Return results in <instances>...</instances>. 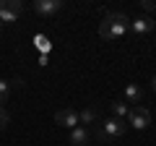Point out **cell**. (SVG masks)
Masks as SVG:
<instances>
[{
  "mask_svg": "<svg viewBox=\"0 0 156 146\" xmlns=\"http://www.w3.org/2000/svg\"><path fill=\"white\" fill-rule=\"evenodd\" d=\"M91 144V130L78 125V128L70 130V146H89Z\"/></svg>",
  "mask_w": 156,
  "mask_h": 146,
  "instance_id": "8",
  "label": "cell"
},
{
  "mask_svg": "<svg viewBox=\"0 0 156 146\" xmlns=\"http://www.w3.org/2000/svg\"><path fill=\"white\" fill-rule=\"evenodd\" d=\"M130 123V128H135V130H146L151 125V110L148 107H130V112H128V118H125Z\"/></svg>",
  "mask_w": 156,
  "mask_h": 146,
  "instance_id": "3",
  "label": "cell"
},
{
  "mask_svg": "<svg viewBox=\"0 0 156 146\" xmlns=\"http://www.w3.org/2000/svg\"><path fill=\"white\" fill-rule=\"evenodd\" d=\"M128 29H130V18L125 13L115 11V13H107L104 21L99 24V37L104 42H115V39H122Z\"/></svg>",
  "mask_w": 156,
  "mask_h": 146,
  "instance_id": "1",
  "label": "cell"
},
{
  "mask_svg": "<svg viewBox=\"0 0 156 146\" xmlns=\"http://www.w3.org/2000/svg\"><path fill=\"white\" fill-rule=\"evenodd\" d=\"M140 8H143L146 13H151V11H156V0H143V3H140Z\"/></svg>",
  "mask_w": 156,
  "mask_h": 146,
  "instance_id": "15",
  "label": "cell"
},
{
  "mask_svg": "<svg viewBox=\"0 0 156 146\" xmlns=\"http://www.w3.org/2000/svg\"><path fill=\"white\" fill-rule=\"evenodd\" d=\"M21 13H23L21 0H3V5H0V21L3 24H16Z\"/></svg>",
  "mask_w": 156,
  "mask_h": 146,
  "instance_id": "4",
  "label": "cell"
},
{
  "mask_svg": "<svg viewBox=\"0 0 156 146\" xmlns=\"http://www.w3.org/2000/svg\"><path fill=\"white\" fill-rule=\"evenodd\" d=\"M34 42H37V47H39V50H42V52H44V55H47V52L52 50L50 39H47V37H42V34H39V37H37V39H34Z\"/></svg>",
  "mask_w": 156,
  "mask_h": 146,
  "instance_id": "12",
  "label": "cell"
},
{
  "mask_svg": "<svg viewBox=\"0 0 156 146\" xmlns=\"http://www.w3.org/2000/svg\"><path fill=\"white\" fill-rule=\"evenodd\" d=\"M78 123L83 125V128L94 125L96 123V110H94V107H83V110H78Z\"/></svg>",
  "mask_w": 156,
  "mask_h": 146,
  "instance_id": "10",
  "label": "cell"
},
{
  "mask_svg": "<svg viewBox=\"0 0 156 146\" xmlns=\"http://www.w3.org/2000/svg\"><path fill=\"white\" fill-rule=\"evenodd\" d=\"M151 89L156 91V76H154V78H151Z\"/></svg>",
  "mask_w": 156,
  "mask_h": 146,
  "instance_id": "16",
  "label": "cell"
},
{
  "mask_svg": "<svg viewBox=\"0 0 156 146\" xmlns=\"http://www.w3.org/2000/svg\"><path fill=\"white\" fill-rule=\"evenodd\" d=\"M0 5H3V0H0Z\"/></svg>",
  "mask_w": 156,
  "mask_h": 146,
  "instance_id": "17",
  "label": "cell"
},
{
  "mask_svg": "<svg viewBox=\"0 0 156 146\" xmlns=\"http://www.w3.org/2000/svg\"><path fill=\"white\" fill-rule=\"evenodd\" d=\"M8 123H11V115H8L5 107H0V130H5V128H8Z\"/></svg>",
  "mask_w": 156,
  "mask_h": 146,
  "instance_id": "14",
  "label": "cell"
},
{
  "mask_svg": "<svg viewBox=\"0 0 156 146\" xmlns=\"http://www.w3.org/2000/svg\"><path fill=\"white\" fill-rule=\"evenodd\" d=\"M154 26H156V21L151 16H135V18H130V29L128 31H133L135 37H143V34L154 31Z\"/></svg>",
  "mask_w": 156,
  "mask_h": 146,
  "instance_id": "6",
  "label": "cell"
},
{
  "mask_svg": "<svg viewBox=\"0 0 156 146\" xmlns=\"http://www.w3.org/2000/svg\"><path fill=\"white\" fill-rule=\"evenodd\" d=\"M8 94H11V84H8V81H0V107L5 104Z\"/></svg>",
  "mask_w": 156,
  "mask_h": 146,
  "instance_id": "13",
  "label": "cell"
},
{
  "mask_svg": "<svg viewBox=\"0 0 156 146\" xmlns=\"http://www.w3.org/2000/svg\"><path fill=\"white\" fill-rule=\"evenodd\" d=\"M109 110H112V118H120V120H125V118H128V112H130L128 102H122V99H115L109 104Z\"/></svg>",
  "mask_w": 156,
  "mask_h": 146,
  "instance_id": "11",
  "label": "cell"
},
{
  "mask_svg": "<svg viewBox=\"0 0 156 146\" xmlns=\"http://www.w3.org/2000/svg\"><path fill=\"white\" fill-rule=\"evenodd\" d=\"M55 123L57 125H62V128H68V130H73V128H78V110H73V107H62V110H57L55 112Z\"/></svg>",
  "mask_w": 156,
  "mask_h": 146,
  "instance_id": "5",
  "label": "cell"
},
{
  "mask_svg": "<svg viewBox=\"0 0 156 146\" xmlns=\"http://www.w3.org/2000/svg\"><path fill=\"white\" fill-rule=\"evenodd\" d=\"M0 26H3V21H0Z\"/></svg>",
  "mask_w": 156,
  "mask_h": 146,
  "instance_id": "18",
  "label": "cell"
},
{
  "mask_svg": "<svg viewBox=\"0 0 156 146\" xmlns=\"http://www.w3.org/2000/svg\"><path fill=\"white\" fill-rule=\"evenodd\" d=\"M143 89H140L138 84H128L125 86V99L130 102V104H140V102H143Z\"/></svg>",
  "mask_w": 156,
  "mask_h": 146,
  "instance_id": "9",
  "label": "cell"
},
{
  "mask_svg": "<svg viewBox=\"0 0 156 146\" xmlns=\"http://www.w3.org/2000/svg\"><path fill=\"white\" fill-rule=\"evenodd\" d=\"M34 11L39 16H55L62 11V0H37L34 3Z\"/></svg>",
  "mask_w": 156,
  "mask_h": 146,
  "instance_id": "7",
  "label": "cell"
},
{
  "mask_svg": "<svg viewBox=\"0 0 156 146\" xmlns=\"http://www.w3.org/2000/svg\"><path fill=\"white\" fill-rule=\"evenodd\" d=\"M125 130H128V123L120 118H107L104 123L99 125V130H96V141L99 144H107V141L112 138H120V136H125Z\"/></svg>",
  "mask_w": 156,
  "mask_h": 146,
  "instance_id": "2",
  "label": "cell"
}]
</instances>
